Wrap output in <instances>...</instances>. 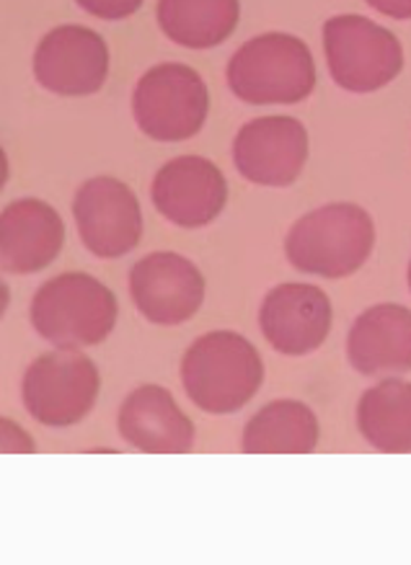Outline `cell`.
<instances>
[{
	"label": "cell",
	"instance_id": "19",
	"mask_svg": "<svg viewBox=\"0 0 411 565\" xmlns=\"http://www.w3.org/2000/svg\"><path fill=\"white\" fill-rule=\"evenodd\" d=\"M156 19L179 47L212 50L239 26L241 0H158Z\"/></svg>",
	"mask_w": 411,
	"mask_h": 565
},
{
	"label": "cell",
	"instance_id": "17",
	"mask_svg": "<svg viewBox=\"0 0 411 565\" xmlns=\"http://www.w3.org/2000/svg\"><path fill=\"white\" fill-rule=\"evenodd\" d=\"M318 431L314 408L295 398H277L249 418L241 449L246 455H308L318 445Z\"/></svg>",
	"mask_w": 411,
	"mask_h": 565
},
{
	"label": "cell",
	"instance_id": "15",
	"mask_svg": "<svg viewBox=\"0 0 411 565\" xmlns=\"http://www.w3.org/2000/svg\"><path fill=\"white\" fill-rule=\"evenodd\" d=\"M122 441L146 455H185L194 447V424L169 387L140 385L117 414Z\"/></svg>",
	"mask_w": 411,
	"mask_h": 565
},
{
	"label": "cell",
	"instance_id": "9",
	"mask_svg": "<svg viewBox=\"0 0 411 565\" xmlns=\"http://www.w3.org/2000/svg\"><path fill=\"white\" fill-rule=\"evenodd\" d=\"M129 297L135 310L154 326H181L204 305L208 281L192 258L177 250H154L129 269Z\"/></svg>",
	"mask_w": 411,
	"mask_h": 565
},
{
	"label": "cell",
	"instance_id": "1",
	"mask_svg": "<svg viewBox=\"0 0 411 565\" xmlns=\"http://www.w3.org/2000/svg\"><path fill=\"white\" fill-rule=\"evenodd\" d=\"M181 387L197 408L228 416L246 408L264 383V362L246 335L210 331L189 343L179 364Z\"/></svg>",
	"mask_w": 411,
	"mask_h": 565
},
{
	"label": "cell",
	"instance_id": "11",
	"mask_svg": "<svg viewBox=\"0 0 411 565\" xmlns=\"http://www.w3.org/2000/svg\"><path fill=\"white\" fill-rule=\"evenodd\" d=\"M109 65L104 36L81 24L50 29L32 57L34 81L50 94L65 98L98 94L109 78Z\"/></svg>",
	"mask_w": 411,
	"mask_h": 565
},
{
	"label": "cell",
	"instance_id": "2",
	"mask_svg": "<svg viewBox=\"0 0 411 565\" xmlns=\"http://www.w3.org/2000/svg\"><path fill=\"white\" fill-rule=\"evenodd\" d=\"M225 83L249 106H295L316 90L314 52L301 36L266 32L251 36L228 60Z\"/></svg>",
	"mask_w": 411,
	"mask_h": 565
},
{
	"label": "cell",
	"instance_id": "6",
	"mask_svg": "<svg viewBox=\"0 0 411 565\" xmlns=\"http://www.w3.org/2000/svg\"><path fill=\"white\" fill-rule=\"evenodd\" d=\"M102 393V372L81 349L40 354L21 380L27 414L48 429H67L94 411Z\"/></svg>",
	"mask_w": 411,
	"mask_h": 565
},
{
	"label": "cell",
	"instance_id": "8",
	"mask_svg": "<svg viewBox=\"0 0 411 565\" xmlns=\"http://www.w3.org/2000/svg\"><path fill=\"white\" fill-rule=\"evenodd\" d=\"M73 220L83 248L104 262L133 254L146 233L137 194L114 175H94L75 189Z\"/></svg>",
	"mask_w": 411,
	"mask_h": 565
},
{
	"label": "cell",
	"instance_id": "24",
	"mask_svg": "<svg viewBox=\"0 0 411 565\" xmlns=\"http://www.w3.org/2000/svg\"><path fill=\"white\" fill-rule=\"evenodd\" d=\"M407 281H409V289H411V262H409V269H407Z\"/></svg>",
	"mask_w": 411,
	"mask_h": 565
},
{
	"label": "cell",
	"instance_id": "3",
	"mask_svg": "<svg viewBox=\"0 0 411 565\" xmlns=\"http://www.w3.org/2000/svg\"><path fill=\"white\" fill-rule=\"evenodd\" d=\"M376 248L370 212L352 202H331L298 217L287 231L285 256L295 271L322 279L352 277Z\"/></svg>",
	"mask_w": 411,
	"mask_h": 565
},
{
	"label": "cell",
	"instance_id": "21",
	"mask_svg": "<svg viewBox=\"0 0 411 565\" xmlns=\"http://www.w3.org/2000/svg\"><path fill=\"white\" fill-rule=\"evenodd\" d=\"M0 452L29 455L34 452V439L29 437V431L21 429L19 424H13L11 418H3V422H0Z\"/></svg>",
	"mask_w": 411,
	"mask_h": 565
},
{
	"label": "cell",
	"instance_id": "23",
	"mask_svg": "<svg viewBox=\"0 0 411 565\" xmlns=\"http://www.w3.org/2000/svg\"><path fill=\"white\" fill-rule=\"evenodd\" d=\"M6 308H9V287L3 285V310H6Z\"/></svg>",
	"mask_w": 411,
	"mask_h": 565
},
{
	"label": "cell",
	"instance_id": "18",
	"mask_svg": "<svg viewBox=\"0 0 411 565\" xmlns=\"http://www.w3.org/2000/svg\"><path fill=\"white\" fill-rule=\"evenodd\" d=\"M357 429L372 449L383 455L411 452V383L383 377L357 401Z\"/></svg>",
	"mask_w": 411,
	"mask_h": 565
},
{
	"label": "cell",
	"instance_id": "5",
	"mask_svg": "<svg viewBox=\"0 0 411 565\" xmlns=\"http://www.w3.org/2000/svg\"><path fill=\"white\" fill-rule=\"evenodd\" d=\"M129 106L137 129L150 140L185 142L208 125L210 88L194 67L158 63L137 78Z\"/></svg>",
	"mask_w": 411,
	"mask_h": 565
},
{
	"label": "cell",
	"instance_id": "16",
	"mask_svg": "<svg viewBox=\"0 0 411 565\" xmlns=\"http://www.w3.org/2000/svg\"><path fill=\"white\" fill-rule=\"evenodd\" d=\"M347 362L362 377L411 372V310L396 302L362 310L347 333Z\"/></svg>",
	"mask_w": 411,
	"mask_h": 565
},
{
	"label": "cell",
	"instance_id": "4",
	"mask_svg": "<svg viewBox=\"0 0 411 565\" xmlns=\"http://www.w3.org/2000/svg\"><path fill=\"white\" fill-rule=\"evenodd\" d=\"M117 318V297L86 271H65L48 279L29 305L32 328L55 349L98 347L112 335Z\"/></svg>",
	"mask_w": 411,
	"mask_h": 565
},
{
	"label": "cell",
	"instance_id": "13",
	"mask_svg": "<svg viewBox=\"0 0 411 565\" xmlns=\"http://www.w3.org/2000/svg\"><path fill=\"white\" fill-rule=\"evenodd\" d=\"M334 326L329 295L308 281L272 287L259 305V331L283 356H308L324 347Z\"/></svg>",
	"mask_w": 411,
	"mask_h": 565
},
{
	"label": "cell",
	"instance_id": "10",
	"mask_svg": "<svg viewBox=\"0 0 411 565\" xmlns=\"http://www.w3.org/2000/svg\"><path fill=\"white\" fill-rule=\"evenodd\" d=\"M308 152L306 125L285 114L251 119L233 137L235 171L241 179L266 189L293 186L308 163Z\"/></svg>",
	"mask_w": 411,
	"mask_h": 565
},
{
	"label": "cell",
	"instance_id": "7",
	"mask_svg": "<svg viewBox=\"0 0 411 565\" xmlns=\"http://www.w3.org/2000/svg\"><path fill=\"white\" fill-rule=\"evenodd\" d=\"M324 55L331 81L349 94H376L403 71V47L391 29L341 13L322 29Z\"/></svg>",
	"mask_w": 411,
	"mask_h": 565
},
{
	"label": "cell",
	"instance_id": "22",
	"mask_svg": "<svg viewBox=\"0 0 411 565\" xmlns=\"http://www.w3.org/2000/svg\"><path fill=\"white\" fill-rule=\"evenodd\" d=\"M372 11L383 13V17L393 21L411 19V0H365Z\"/></svg>",
	"mask_w": 411,
	"mask_h": 565
},
{
	"label": "cell",
	"instance_id": "14",
	"mask_svg": "<svg viewBox=\"0 0 411 565\" xmlns=\"http://www.w3.org/2000/svg\"><path fill=\"white\" fill-rule=\"evenodd\" d=\"M65 246V223L50 202L24 196L6 204L0 215V266L29 277L48 269Z\"/></svg>",
	"mask_w": 411,
	"mask_h": 565
},
{
	"label": "cell",
	"instance_id": "20",
	"mask_svg": "<svg viewBox=\"0 0 411 565\" xmlns=\"http://www.w3.org/2000/svg\"><path fill=\"white\" fill-rule=\"evenodd\" d=\"M81 11L102 21H125L140 11L146 0H75Z\"/></svg>",
	"mask_w": 411,
	"mask_h": 565
},
{
	"label": "cell",
	"instance_id": "12",
	"mask_svg": "<svg viewBox=\"0 0 411 565\" xmlns=\"http://www.w3.org/2000/svg\"><path fill=\"white\" fill-rule=\"evenodd\" d=\"M150 202L171 225L200 231L223 215L228 204L225 173L210 158H171L154 175Z\"/></svg>",
	"mask_w": 411,
	"mask_h": 565
}]
</instances>
